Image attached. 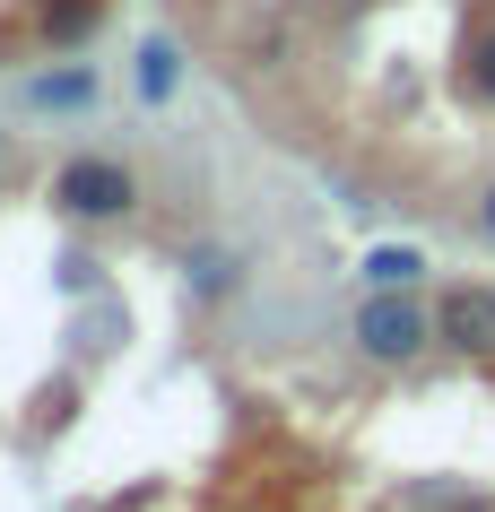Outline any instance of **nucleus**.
Wrapping results in <instances>:
<instances>
[{
  "instance_id": "obj_8",
  "label": "nucleus",
  "mask_w": 495,
  "mask_h": 512,
  "mask_svg": "<svg viewBox=\"0 0 495 512\" xmlns=\"http://www.w3.org/2000/svg\"><path fill=\"white\" fill-rule=\"evenodd\" d=\"M469 96H487V105H495V27L469 35Z\"/></svg>"
},
{
  "instance_id": "obj_4",
  "label": "nucleus",
  "mask_w": 495,
  "mask_h": 512,
  "mask_svg": "<svg viewBox=\"0 0 495 512\" xmlns=\"http://www.w3.org/2000/svg\"><path fill=\"white\" fill-rule=\"evenodd\" d=\"M174 87H183V53H174L165 35H148V44H139V96H148V105H165Z\"/></svg>"
},
{
  "instance_id": "obj_9",
  "label": "nucleus",
  "mask_w": 495,
  "mask_h": 512,
  "mask_svg": "<svg viewBox=\"0 0 495 512\" xmlns=\"http://www.w3.org/2000/svg\"><path fill=\"white\" fill-rule=\"evenodd\" d=\"M192 270H200V296H226V287H235V261H226V252H200Z\"/></svg>"
},
{
  "instance_id": "obj_10",
  "label": "nucleus",
  "mask_w": 495,
  "mask_h": 512,
  "mask_svg": "<svg viewBox=\"0 0 495 512\" xmlns=\"http://www.w3.org/2000/svg\"><path fill=\"white\" fill-rule=\"evenodd\" d=\"M478 226H487V235H495V183H487V200H478Z\"/></svg>"
},
{
  "instance_id": "obj_3",
  "label": "nucleus",
  "mask_w": 495,
  "mask_h": 512,
  "mask_svg": "<svg viewBox=\"0 0 495 512\" xmlns=\"http://www.w3.org/2000/svg\"><path fill=\"white\" fill-rule=\"evenodd\" d=\"M435 339H452L461 356H495V287H452L435 304Z\"/></svg>"
},
{
  "instance_id": "obj_6",
  "label": "nucleus",
  "mask_w": 495,
  "mask_h": 512,
  "mask_svg": "<svg viewBox=\"0 0 495 512\" xmlns=\"http://www.w3.org/2000/svg\"><path fill=\"white\" fill-rule=\"evenodd\" d=\"M27 96H35V105H61V113H70V105H87V96H96V79H87V70H44Z\"/></svg>"
},
{
  "instance_id": "obj_1",
  "label": "nucleus",
  "mask_w": 495,
  "mask_h": 512,
  "mask_svg": "<svg viewBox=\"0 0 495 512\" xmlns=\"http://www.w3.org/2000/svg\"><path fill=\"white\" fill-rule=\"evenodd\" d=\"M357 348L374 356V365H417V356L435 348V313H417L400 287H391V296H365V313H357Z\"/></svg>"
},
{
  "instance_id": "obj_7",
  "label": "nucleus",
  "mask_w": 495,
  "mask_h": 512,
  "mask_svg": "<svg viewBox=\"0 0 495 512\" xmlns=\"http://www.w3.org/2000/svg\"><path fill=\"white\" fill-rule=\"evenodd\" d=\"M87 27H96V0H44V35L70 44V35H87Z\"/></svg>"
},
{
  "instance_id": "obj_2",
  "label": "nucleus",
  "mask_w": 495,
  "mask_h": 512,
  "mask_svg": "<svg viewBox=\"0 0 495 512\" xmlns=\"http://www.w3.org/2000/svg\"><path fill=\"white\" fill-rule=\"evenodd\" d=\"M53 200L70 217H87V226H105V217H131L139 183H131V165H113V157H70L53 174Z\"/></svg>"
},
{
  "instance_id": "obj_5",
  "label": "nucleus",
  "mask_w": 495,
  "mask_h": 512,
  "mask_svg": "<svg viewBox=\"0 0 495 512\" xmlns=\"http://www.w3.org/2000/svg\"><path fill=\"white\" fill-rule=\"evenodd\" d=\"M417 270H426V252H417V243H374V252H365V278H374V296L409 287Z\"/></svg>"
}]
</instances>
